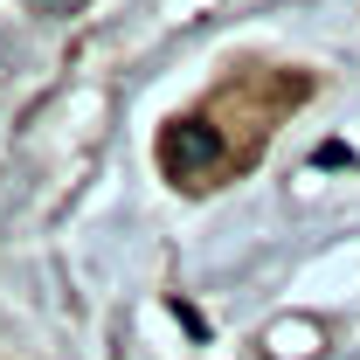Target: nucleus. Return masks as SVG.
Instances as JSON below:
<instances>
[]
</instances>
